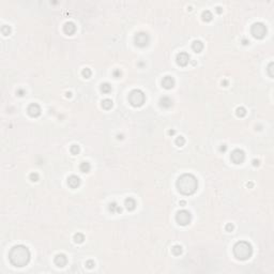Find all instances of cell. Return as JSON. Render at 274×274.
Instances as JSON below:
<instances>
[{"instance_id": "cell-1", "label": "cell", "mask_w": 274, "mask_h": 274, "mask_svg": "<svg viewBox=\"0 0 274 274\" xmlns=\"http://www.w3.org/2000/svg\"><path fill=\"white\" fill-rule=\"evenodd\" d=\"M30 251L29 248L23 245V244H17L10 250L9 252V260L10 262L17 268H23L29 263L30 261Z\"/></svg>"}, {"instance_id": "cell-2", "label": "cell", "mask_w": 274, "mask_h": 274, "mask_svg": "<svg viewBox=\"0 0 274 274\" xmlns=\"http://www.w3.org/2000/svg\"><path fill=\"white\" fill-rule=\"evenodd\" d=\"M176 186L180 194L190 196L194 194L198 189V180L192 173H183L178 178Z\"/></svg>"}, {"instance_id": "cell-3", "label": "cell", "mask_w": 274, "mask_h": 274, "mask_svg": "<svg viewBox=\"0 0 274 274\" xmlns=\"http://www.w3.org/2000/svg\"><path fill=\"white\" fill-rule=\"evenodd\" d=\"M234 255L238 260H248L253 255V246L248 241H239L234 245Z\"/></svg>"}, {"instance_id": "cell-4", "label": "cell", "mask_w": 274, "mask_h": 274, "mask_svg": "<svg viewBox=\"0 0 274 274\" xmlns=\"http://www.w3.org/2000/svg\"><path fill=\"white\" fill-rule=\"evenodd\" d=\"M128 103L134 107H140L146 101V95L139 89H134L128 93Z\"/></svg>"}, {"instance_id": "cell-5", "label": "cell", "mask_w": 274, "mask_h": 274, "mask_svg": "<svg viewBox=\"0 0 274 274\" xmlns=\"http://www.w3.org/2000/svg\"><path fill=\"white\" fill-rule=\"evenodd\" d=\"M251 33L257 40H262L267 34V27L263 23H255L251 27Z\"/></svg>"}, {"instance_id": "cell-6", "label": "cell", "mask_w": 274, "mask_h": 274, "mask_svg": "<svg viewBox=\"0 0 274 274\" xmlns=\"http://www.w3.org/2000/svg\"><path fill=\"white\" fill-rule=\"evenodd\" d=\"M176 221L179 225L181 226H186L189 225L192 221V214L190 213V211L187 210H180L178 211L177 214H176Z\"/></svg>"}, {"instance_id": "cell-7", "label": "cell", "mask_w": 274, "mask_h": 274, "mask_svg": "<svg viewBox=\"0 0 274 274\" xmlns=\"http://www.w3.org/2000/svg\"><path fill=\"white\" fill-rule=\"evenodd\" d=\"M150 42V38H149V34L147 32H144V31H140L135 34L134 36V43L136 46L140 47V48H144L146 47L147 45L149 44Z\"/></svg>"}, {"instance_id": "cell-8", "label": "cell", "mask_w": 274, "mask_h": 274, "mask_svg": "<svg viewBox=\"0 0 274 274\" xmlns=\"http://www.w3.org/2000/svg\"><path fill=\"white\" fill-rule=\"evenodd\" d=\"M230 159L232 161V163L242 164L244 162V160H245V153L241 149H234L231 152V154H230Z\"/></svg>"}, {"instance_id": "cell-9", "label": "cell", "mask_w": 274, "mask_h": 274, "mask_svg": "<svg viewBox=\"0 0 274 274\" xmlns=\"http://www.w3.org/2000/svg\"><path fill=\"white\" fill-rule=\"evenodd\" d=\"M27 113H28V115L30 116V117H32V118H38V117L41 115L42 111H41V107L39 104L32 103V104H30V105L28 106V108H27Z\"/></svg>"}, {"instance_id": "cell-10", "label": "cell", "mask_w": 274, "mask_h": 274, "mask_svg": "<svg viewBox=\"0 0 274 274\" xmlns=\"http://www.w3.org/2000/svg\"><path fill=\"white\" fill-rule=\"evenodd\" d=\"M176 62H177L178 66H187V63L190 62V56L187 53H179L177 55V58H176Z\"/></svg>"}, {"instance_id": "cell-11", "label": "cell", "mask_w": 274, "mask_h": 274, "mask_svg": "<svg viewBox=\"0 0 274 274\" xmlns=\"http://www.w3.org/2000/svg\"><path fill=\"white\" fill-rule=\"evenodd\" d=\"M54 262H55V265H57V267H59V268H63V267L66 265V263H68V258H66V256L64 254H58V255H56V257H55Z\"/></svg>"}, {"instance_id": "cell-12", "label": "cell", "mask_w": 274, "mask_h": 274, "mask_svg": "<svg viewBox=\"0 0 274 274\" xmlns=\"http://www.w3.org/2000/svg\"><path fill=\"white\" fill-rule=\"evenodd\" d=\"M76 31V26L73 22H66L63 26V32L66 36H73Z\"/></svg>"}, {"instance_id": "cell-13", "label": "cell", "mask_w": 274, "mask_h": 274, "mask_svg": "<svg viewBox=\"0 0 274 274\" xmlns=\"http://www.w3.org/2000/svg\"><path fill=\"white\" fill-rule=\"evenodd\" d=\"M68 184L71 189H77L80 185V179L75 175H72L68 178Z\"/></svg>"}, {"instance_id": "cell-14", "label": "cell", "mask_w": 274, "mask_h": 274, "mask_svg": "<svg viewBox=\"0 0 274 274\" xmlns=\"http://www.w3.org/2000/svg\"><path fill=\"white\" fill-rule=\"evenodd\" d=\"M162 86H163L165 89H171L173 88V86H175V79H173V76H165L163 78V80H162Z\"/></svg>"}, {"instance_id": "cell-15", "label": "cell", "mask_w": 274, "mask_h": 274, "mask_svg": "<svg viewBox=\"0 0 274 274\" xmlns=\"http://www.w3.org/2000/svg\"><path fill=\"white\" fill-rule=\"evenodd\" d=\"M160 105L163 108H170L173 106V100L169 97H162L160 99Z\"/></svg>"}, {"instance_id": "cell-16", "label": "cell", "mask_w": 274, "mask_h": 274, "mask_svg": "<svg viewBox=\"0 0 274 274\" xmlns=\"http://www.w3.org/2000/svg\"><path fill=\"white\" fill-rule=\"evenodd\" d=\"M124 206H125V208H126V210H128V211H134V210H135V208H136L137 205H136L135 199L128 197V198L125 199V201H124Z\"/></svg>"}, {"instance_id": "cell-17", "label": "cell", "mask_w": 274, "mask_h": 274, "mask_svg": "<svg viewBox=\"0 0 274 274\" xmlns=\"http://www.w3.org/2000/svg\"><path fill=\"white\" fill-rule=\"evenodd\" d=\"M192 49L194 50L195 53H200L203 49V43L199 40H195L192 43Z\"/></svg>"}, {"instance_id": "cell-18", "label": "cell", "mask_w": 274, "mask_h": 274, "mask_svg": "<svg viewBox=\"0 0 274 274\" xmlns=\"http://www.w3.org/2000/svg\"><path fill=\"white\" fill-rule=\"evenodd\" d=\"M108 208H109V211L111 213H121V211H122V208L116 201H113V203H109Z\"/></svg>"}, {"instance_id": "cell-19", "label": "cell", "mask_w": 274, "mask_h": 274, "mask_svg": "<svg viewBox=\"0 0 274 274\" xmlns=\"http://www.w3.org/2000/svg\"><path fill=\"white\" fill-rule=\"evenodd\" d=\"M201 18H203V22H211L213 18V15L212 13L209 11V10H205L203 13H201Z\"/></svg>"}, {"instance_id": "cell-20", "label": "cell", "mask_w": 274, "mask_h": 274, "mask_svg": "<svg viewBox=\"0 0 274 274\" xmlns=\"http://www.w3.org/2000/svg\"><path fill=\"white\" fill-rule=\"evenodd\" d=\"M90 169H91V165H90V163L89 162H83V163H80L79 165V170L81 171V173H89L90 171Z\"/></svg>"}, {"instance_id": "cell-21", "label": "cell", "mask_w": 274, "mask_h": 274, "mask_svg": "<svg viewBox=\"0 0 274 274\" xmlns=\"http://www.w3.org/2000/svg\"><path fill=\"white\" fill-rule=\"evenodd\" d=\"M113 105H114V103H113V101L109 100V99H105V100L102 101V107H103L104 109H106V111L111 109V107H113Z\"/></svg>"}, {"instance_id": "cell-22", "label": "cell", "mask_w": 274, "mask_h": 274, "mask_svg": "<svg viewBox=\"0 0 274 274\" xmlns=\"http://www.w3.org/2000/svg\"><path fill=\"white\" fill-rule=\"evenodd\" d=\"M171 252H173V254L175 255V256H180V255L182 254V252H183V248H182L181 245L177 244V245H173V246Z\"/></svg>"}, {"instance_id": "cell-23", "label": "cell", "mask_w": 274, "mask_h": 274, "mask_svg": "<svg viewBox=\"0 0 274 274\" xmlns=\"http://www.w3.org/2000/svg\"><path fill=\"white\" fill-rule=\"evenodd\" d=\"M73 239H74V242H75V243L80 244L85 241V236L83 234H80V232H77V234H74Z\"/></svg>"}, {"instance_id": "cell-24", "label": "cell", "mask_w": 274, "mask_h": 274, "mask_svg": "<svg viewBox=\"0 0 274 274\" xmlns=\"http://www.w3.org/2000/svg\"><path fill=\"white\" fill-rule=\"evenodd\" d=\"M101 91L103 93H109L111 91V84H108V83H103V84L101 85Z\"/></svg>"}, {"instance_id": "cell-25", "label": "cell", "mask_w": 274, "mask_h": 274, "mask_svg": "<svg viewBox=\"0 0 274 274\" xmlns=\"http://www.w3.org/2000/svg\"><path fill=\"white\" fill-rule=\"evenodd\" d=\"M236 115L238 116L239 118H243L244 116L246 115V109L242 106L238 107V108L236 109Z\"/></svg>"}, {"instance_id": "cell-26", "label": "cell", "mask_w": 274, "mask_h": 274, "mask_svg": "<svg viewBox=\"0 0 274 274\" xmlns=\"http://www.w3.org/2000/svg\"><path fill=\"white\" fill-rule=\"evenodd\" d=\"M81 75H83L84 78H90L91 75H92V72H91V70L89 68H85L84 70L81 71Z\"/></svg>"}, {"instance_id": "cell-27", "label": "cell", "mask_w": 274, "mask_h": 274, "mask_svg": "<svg viewBox=\"0 0 274 274\" xmlns=\"http://www.w3.org/2000/svg\"><path fill=\"white\" fill-rule=\"evenodd\" d=\"M176 145H177L178 147H183L184 146V144H185V138L183 136H179L176 138Z\"/></svg>"}, {"instance_id": "cell-28", "label": "cell", "mask_w": 274, "mask_h": 274, "mask_svg": "<svg viewBox=\"0 0 274 274\" xmlns=\"http://www.w3.org/2000/svg\"><path fill=\"white\" fill-rule=\"evenodd\" d=\"M1 32H2L3 36H9L10 33H11V27L7 26V25H3V26L1 27Z\"/></svg>"}, {"instance_id": "cell-29", "label": "cell", "mask_w": 274, "mask_h": 274, "mask_svg": "<svg viewBox=\"0 0 274 274\" xmlns=\"http://www.w3.org/2000/svg\"><path fill=\"white\" fill-rule=\"evenodd\" d=\"M70 151H71V153L73 155L78 154V153H79V151H80L79 146H78V145H72L71 148H70Z\"/></svg>"}, {"instance_id": "cell-30", "label": "cell", "mask_w": 274, "mask_h": 274, "mask_svg": "<svg viewBox=\"0 0 274 274\" xmlns=\"http://www.w3.org/2000/svg\"><path fill=\"white\" fill-rule=\"evenodd\" d=\"M273 66H274V63H273V62H270L269 66H268V68H267V72H268V74H269V76L271 77V78H273V77H274Z\"/></svg>"}, {"instance_id": "cell-31", "label": "cell", "mask_w": 274, "mask_h": 274, "mask_svg": "<svg viewBox=\"0 0 274 274\" xmlns=\"http://www.w3.org/2000/svg\"><path fill=\"white\" fill-rule=\"evenodd\" d=\"M29 179H30V181L32 182H36L39 180V175L36 173H31L30 175H29Z\"/></svg>"}, {"instance_id": "cell-32", "label": "cell", "mask_w": 274, "mask_h": 274, "mask_svg": "<svg viewBox=\"0 0 274 274\" xmlns=\"http://www.w3.org/2000/svg\"><path fill=\"white\" fill-rule=\"evenodd\" d=\"M94 265H95V262L93 260H87L86 261V267L88 268V269H92V268H94Z\"/></svg>"}, {"instance_id": "cell-33", "label": "cell", "mask_w": 274, "mask_h": 274, "mask_svg": "<svg viewBox=\"0 0 274 274\" xmlns=\"http://www.w3.org/2000/svg\"><path fill=\"white\" fill-rule=\"evenodd\" d=\"M225 229L226 231H228V232H231L232 230H234V225L231 224V223H228L227 225L225 226Z\"/></svg>"}, {"instance_id": "cell-34", "label": "cell", "mask_w": 274, "mask_h": 274, "mask_svg": "<svg viewBox=\"0 0 274 274\" xmlns=\"http://www.w3.org/2000/svg\"><path fill=\"white\" fill-rule=\"evenodd\" d=\"M121 74H122V73H121V71H120V70H115V71H114V73H113V75H114V77H115V78H119L120 76H121Z\"/></svg>"}, {"instance_id": "cell-35", "label": "cell", "mask_w": 274, "mask_h": 274, "mask_svg": "<svg viewBox=\"0 0 274 274\" xmlns=\"http://www.w3.org/2000/svg\"><path fill=\"white\" fill-rule=\"evenodd\" d=\"M16 93H17L18 97H23V95H24V94H25L26 92H25V90H24V89H18L17 91H16Z\"/></svg>"}, {"instance_id": "cell-36", "label": "cell", "mask_w": 274, "mask_h": 274, "mask_svg": "<svg viewBox=\"0 0 274 274\" xmlns=\"http://www.w3.org/2000/svg\"><path fill=\"white\" fill-rule=\"evenodd\" d=\"M226 150H227V146H226L225 144L220 147V151H221V152H225Z\"/></svg>"}, {"instance_id": "cell-37", "label": "cell", "mask_w": 274, "mask_h": 274, "mask_svg": "<svg viewBox=\"0 0 274 274\" xmlns=\"http://www.w3.org/2000/svg\"><path fill=\"white\" fill-rule=\"evenodd\" d=\"M252 163H253V166H259V161H258V160H256V159L253 160Z\"/></svg>"}, {"instance_id": "cell-38", "label": "cell", "mask_w": 274, "mask_h": 274, "mask_svg": "<svg viewBox=\"0 0 274 274\" xmlns=\"http://www.w3.org/2000/svg\"><path fill=\"white\" fill-rule=\"evenodd\" d=\"M241 42H242V44H243V45H248V44H250V41L246 40V39H244V38H243V39H242V41H241Z\"/></svg>"}, {"instance_id": "cell-39", "label": "cell", "mask_w": 274, "mask_h": 274, "mask_svg": "<svg viewBox=\"0 0 274 274\" xmlns=\"http://www.w3.org/2000/svg\"><path fill=\"white\" fill-rule=\"evenodd\" d=\"M215 9H216V12H217V13H218V14H221L222 12H223V9H222L221 7H216Z\"/></svg>"}, {"instance_id": "cell-40", "label": "cell", "mask_w": 274, "mask_h": 274, "mask_svg": "<svg viewBox=\"0 0 274 274\" xmlns=\"http://www.w3.org/2000/svg\"><path fill=\"white\" fill-rule=\"evenodd\" d=\"M175 133H176L175 130H169V131H168V135H171V136H173V135H175Z\"/></svg>"}, {"instance_id": "cell-41", "label": "cell", "mask_w": 274, "mask_h": 274, "mask_svg": "<svg viewBox=\"0 0 274 274\" xmlns=\"http://www.w3.org/2000/svg\"><path fill=\"white\" fill-rule=\"evenodd\" d=\"M222 85H223L224 87H227V85H228V81H227V80H223V81H222Z\"/></svg>"}, {"instance_id": "cell-42", "label": "cell", "mask_w": 274, "mask_h": 274, "mask_svg": "<svg viewBox=\"0 0 274 274\" xmlns=\"http://www.w3.org/2000/svg\"><path fill=\"white\" fill-rule=\"evenodd\" d=\"M180 205H181L182 207H184V206L186 205V203L184 201V200H181V201H180Z\"/></svg>"}, {"instance_id": "cell-43", "label": "cell", "mask_w": 274, "mask_h": 274, "mask_svg": "<svg viewBox=\"0 0 274 274\" xmlns=\"http://www.w3.org/2000/svg\"><path fill=\"white\" fill-rule=\"evenodd\" d=\"M66 97H72V93L71 92H66Z\"/></svg>"}, {"instance_id": "cell-44", "label": "cell", "mask_w": 274, "mask_h": 274, "mask_svg": "<svg viewBox=\"0 0 274 274\" xmlns=\"http://www.w3.org/2000/svg\"><path fill=\"white\" fill-rule=\"evenodd\" d=\"M246 185H248V187H252V186H253V183H252V182H250V183H248Z\"/></svg>"}, {"instance_id": "cell-45", "label": "cell", "mask_w": 274, "mask_h": 274, "mask_svg": "<svg viewBox=\"0 0 274 274\" xmlns=\"http://www.w3.org/2000/svg\"><path fill=\"white\" fill-rule=\"evenodd\" d=\"M122 138H123L122 135H118V139H122Z\"/></svg>"}]
</instances>
